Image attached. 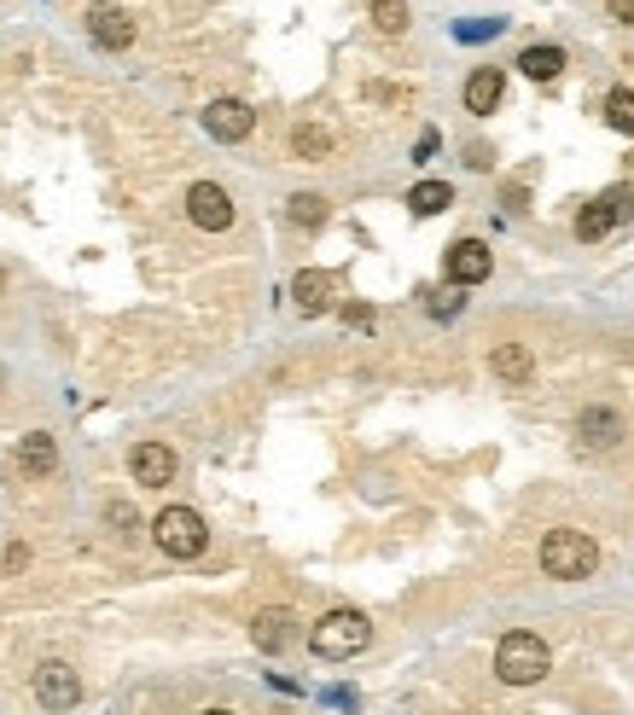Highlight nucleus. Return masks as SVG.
<instances>
[{
  "mask_svg": "<svg viewBox=\"0 0 634 715\" xmlns=\"http://www.w3.org/2000/svg\"><path fill=\"white\" fill-rule=\"evenodd\" d=\"M547 669H553V652H547L542 634L513 628V634H506V640L495 646V675H501L506 686H536Z\"/></svg>",
  "mask_w": 634,
  "mask_h": 715,
  "instance_id": "nucleus-1",
  "label": "nucleus"
},
{
  "mask_svg": "<svg viewBox=\"0 0 634 715\" xmlns=\"http://www.w3.org/2000/svg\"><path fill=\"white\" fill-rule=\"evenodd\" d=\"M367 640H373V623L361 617V610H326V617L309 628V646H315V657H326V663L367 652Z\"/></svg>",
  "mask_w": 634,
  "mask_h": 715,
  "instance_id": "nucleus-2",
  "label": "nucleus"
},
{
  "mask_svg": "<svg viewBox=\"0 0 634 715\" xmlns=\"http://www.w3.org/2000/svg\"><path fill=\"white\" fill-rule=\"evenodd\" d=\"M594 565H600V547H594L582 529H553L547 542H542V570H547V576H559V582H582V576H594Z\"/></svg>",
  "mask_w": 634,
  "mask_h": 715,
  "instance_id": "nucleus-3",
  "label": "nucleus"
},
{
  "mask_svg": "<svg viewBox=\"0 0 634 715\" xmlns=\"http://www.w3.org/2000/svg\"><path fill=\"white\" fill-rule=\"evenodd\" d=\"M151 542H158L169 558H198L205 542H210V529H205V518H198L192 506H164V513L151 518Z\"/></svg>",
  "mask_w": 634,
  "mask_h": 715,
  "instance_id": "nucleus-4",
  "label": "nucleus"
},
{
  "mask_svg": "<svg viewBox=\"0 0 634 715\" xmlns=\"http://www.w3.org/2000/svg\"><path fill=\"white\" fill-rule=\"evenodd\" d=\"M36 698H41L47 709H76V704H82V681H76L70 663L47 657L41 669H36Z\"/></svg>",
  "mask_w": 634,
  "mask_h": 715,
  "instance_id": "nucleus-5",
  "label": "nucleus"
},
{
  "mask_svg": "<svg viewBox=\"0 0 634 715\" xmlns=\"http://www.w3.org/2000/svg\"><path fill=\"white\" fill-rule=\"evenodd\" d=\"M187 216H192V227H205V234H227V227H234V198L216 181H198L187 192Z\"/></svg>",
  "mask_w": 634,
  "mask_h": 715,
  "instance_id": "nucleus-6",
  "label": "nucleus"
},
{
  "mask_svg": "<svg viewBox=\"0 0 634 715\" xmlns=\"http://www.w3.org/2000/svg\"><path fill=\"white\" fill-rule=\"evenodd\" d=\"M443 274L454 286H477V279H489V245L484 239H454L448 257H443Z\"/></svg>",
  "mask_w": 634,
  "mask_h": 715,
  "instance_id": "nucleus-7",
  "label": "nucleus"
},
{
  "mask_svg": "<svg viewBox=\"0 0 634 715\" xmlns=\"http://www.w3.org/2000/svg\"><path fill=\"white\" fill-rule=\"evenodd\" d=\"M205 129H210V140H227V146H239L250 129H257V111H250L245 99H216V106L205 111Z\"/></svg>",
  "mask_w": 634,
  "mask_h": 715,
  "instance_id": "nucleus-8",
  "label": "nucleus"
},
{
  "mask_svg": "<svg viewBox=\"0 0 634 715\" xmlns=\"http://www.w3.org/2000/svg\"><path fill=\"white\" fill-rule=\"evenodd\" d=\"M129 471H135V483H146V489H164V483H175V448L135 443L129 448Z\"/></svg>",
  "mask_w": 634,
  "mask_h": 715,
  "instance_id": "nucleus-9",
  "label": "nucleus"
},
{
  "mask_svg": "<svg viewBox=\"0 0 634 715\" xmlns=\"http://www.w3.org/2000/svg\"><path fill=\"white\" fill-rule=\"evenodd\" d=\"M88 36L106 47V53H122V47L135 41V18L122 12V7H106V0H99V7L88 12Z\"/></svg>",
  "mask_w": 634,
  "mask_h": 715,
  "instance_id": "nucleus-10",
  "label": "nucleus"
},
{
  "mask_svg": "<svg viewBox=\"0 0 634 715\" xmlns=\"http://www.w3.org/2000/svg\"><path fill=\"white\" fill-rule=\"evenodd\" d=\"M333 297H338V279L326 274V268H303L291 279V302H297L303 315H326V309H333Z\"/></svg>",
  "mask_w": 634,
  "mask_h": 715,
  "instance_id": "nucleus-11",
  "label": "nucleus"
},
{
  "mask_svg": "<svg viewBox=\"0 0 634 715\" xmlns=\"http://www.w3.org/2000/svg\"><path fill=\"white\" fill-rule=\"evenodd\" d=\"M250 640H257V652H286L297 640V617L280 605H268V610H257V623H250Z\"/></svg>",
  "mask_w": 634,
  "mask_h": 715,
  "instance_id": "nucleus-12",
  "label": "nucleus"
},
{
  "mask_svg": "<svg viewBox=\"0 0 634 715\" xmlns=\"http://www.w3.org/2000/svg\"><path fill=\"white\" fill-rule=\"evenodd\" d=\"M623 203H628V192H600L588 210L576 216V239H605L617 227V216H623Z\"/></svg>",
  "mask_w": 634,
  "mask_h": 715,
  "instance_id": "nucleus-13",
  "label": "nucleus"
},
{
  "mask_svg": "<svg viewBox=\"0 0 634 715\" xmlns=\"http://www.w3.org/2000/svg\"><path fill=\"white\" fill-rule=\"evenodd\" d=\"M623 437V414L617 407H582V419H576V443H588V448H612Z\"/></svg>",
  "mask_w": 634,
  "mask_h": 715,
  "instance_id": "nucleus-14",
  "label": "nucleus"
},
{
  "mask_svg": "<svg viewBox=\"0 0 634 715\" xmlns=\"http://www.w3.org/2000/svg\"><path fill=\"white\" fill-rule=\"evenodd\" d=\"M489 373L506 378V385H529V378H536V355H529L524 344H495L489 349Z\"/></svg>",
  "mask_w": 634,
  "mask_h": 715,
  "instance_id": "nucleus-15",
  "label": "nucleus"
},
{
  "mask_svg": "<svg viewBox=\"0 0 634 715\" xmlns=\"http://www.w3.org/2000/svg\"><path fill=\"white\" fill-rule=\"evenodd\" d=\"M18 466H23V477H53V466H59V443L47 437V430H30V437L18 443Z\"/></svg>",
  "mask_w": 634,
  "mask_h": 715,
  "instance_id": "nucleus-16",
  "label": "nucleus"
},
{
  "mask_svg": "<svg viewBox=\"0 0 634 715\" xmlns=\"http://www.w3.org/2000/svg\"><path fill=\"white\" fill-rule=\"evenodd\" d=\"M501 93H506V76H501V70H472V76H466V111L489 117V111L501 106Z\"/></svg>",
  "mask_w": 634,
  "mask_h": 715,
  "instance_id": "nucleus-17",
  "label": "nucleus"
},
{
  "mask_svg": "<svg viewBox=\"0 0 634 715\" xmlns=\"http://www.w3.org/2000/svg\"><path fill=\"white\" fill-rule=\"evenodd\" d=\"M518 70L529 76V82H553V76L565 70V47H553V41L524 47V53H518Z\"/></svg>",
  "mask_w": 634,
  "mask_h": 715,
  "instance_id": "nucleus-18",
  "label": "nucleus"
},
{
  "mask_svg": "<svg viewBox=\"0 0 634 715\" xmlns=\"http://www.w3.org/2000/svg\"><path fill=\"white\" fill-rule=\"evenodd\" d=\"M448 203H454V187H448V181H419V187L408 192V210H414V216H443Z\"/></svg>",
  "mask_w": 634,
  "mask_h": 715,
  "instance_id": "nucleus-19",
  "label": "nucleus"
},
{
  "mask_svg": "<svg viewBox=\"0 0 634 715\" xmlns=\"http://www.w3.org/2000/svg\"><path fill=\"white\" fill-rule=\"evenodd\" d=\"M291 151L297 158H333V135H326L320 122H303V129L291 135Z\"/></svg>",
  "mask_w": 634,
  "mask_h": 715,
  "instance_id": "nucleus-20",
  "label": "nucleus"
},
{
  "mask_svg": "<svg viewBox=\"0 0 634 715\" xmlns=\"http://www.w3.org/2000/svg\"><path fill=\"white\" fill-rule=\"evenodd\" d=\"M605 122H612L617 135H634V93H628V88H612V93H605Z\"/></svg>",
  "mask_w": 634,
  "mask_h": 715,
  "instance_id": "nucleus-21",
  "label": "nucleus"
},
{
  "mask_svg": "<svg viewBox=\"0 0 634 715\" xmlns=\"http://www.w3.org/2000/svg\"><path fill=\"white\" fill-rule=\"evenodd\" d=\"M373 23L385 36H402L408 30V0H373Z\"/></svg>",
  "mask_w": 634,
  "mask_h": 715,
  "instance_id": "nucleus-22",
  "label": "nucleus"
},
{
  "mask_svg": "<svg viewBox=\"0 0 634 715\" xmlns=\"http://www.w3.org/2000/svg\"><path fill=\"white\" fill-rule=\"evenodd\" d=\"M291 221L315 234V227L326 221V198H320V192H297V198H291Z\"/></svg>",
  "mask_w": 634,
  "mask_h": 715,
  "instance_id": "nucleus-23",
  "label": "nucleus"
},
{
  "mask_svg": "<svg viewBox=\"0 0 634 715\" xmlns=\"http://www.w3.org/2000/svg\"><path fill=\"white\" fill-rule=\"evenodd\" d=\"M344 320L367 331V326H373V309H367V302H349V309H344Z\"/></svg>",
  "mask_w": 634,
  "mask_h": 715,
  "instance_id": "nucleus-24",
  "label": "nucleus"
},
{
  "mask_svg": "<svg viewBox=\"0 0 634 715\" xmlns=\"http://www.w3.org/2000/svg\"><path fill=\"white\" fill-rule=\"evenodd\" d=\"M605 12H612L617 23H634V0H605Z\"/></svg>",
  "mask_w": 634,
  "mask_h": 715,
  "instance_id": "nucleus-25",
  "label": "nucleus"
},
{
  "mask_svg": "<svg viewBox=\"0 0 634 715\" xmlns=\"http://www.w3.org/2000/svg\"><path fill=\"white\" fill-rule=\"evenodd\" d=\"M30 565V547H7V570H23Z\"/></svg>",
  "mask_w": 634,
  "mask_h": 715,
  "instance_id": "nucleus-26",
  "label": "nucleus"
},
{
  "mask_svg": "<svg viewBox=\"0 0 634 715\" xmlns=\"http://www.w3.org/2000/svg\"><path fill=\"white\" fill-rule=\"evenodd\" d=\"M205 715H234V709H205Z\"/></svg>",
  "mask_w": 634,
  "mask_h": 715,
  "instance_id": "nucleus-27",
  "label": "nucleus"
}]
</instances>
